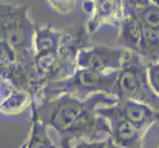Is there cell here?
Segmentation results:
<instances>
[{
    "mask_svg": "<svg viewBox=\"0 0 159 148\" xmlns=\"http://www.w3.org/2000/svg\"><path fill=\"white\" fill-rule=\"evenodd\" d=\"M68 32L60 31L51 25H35L34 33V56L57 52L62 46Z\"/></svg>",
    "mask_w": 159,
    "mask_h": 148,
    "instance_id": "obj_10",
    "label": "cell"
},
{
    "mask_svg": "<svg viewBox=\"0 0 159 148\" xmlns=\"http://www.w3.org/2000/svg\"><path fill=\"white\" fill-rule=\"evenodd\" d=\"M29 5L0 1V42L6 43L23 66L34 65L35 24L28 16Z\"/></svg>",
    "mask_w": 159,
    "mask_h": 148,
    "instance_id": "obj_2",
    "label": "cell"
},
{
    "mask_svg": "<svg viewBox=\"0 0 159 148\" xmlns=\"http://www.w3.org/2000/svg\"><path fill=\"white\" fill-rule=\"evenodd\" d=\"M17 62L16 54L6 43L0 42V74H3Z\"/></svg>",
    "mask_w": 159,
    "mask_h": 148,
    "instance_id": "obj_15",
    "label": "cell"
},
{
    "mask_svg": "<svg viewBox=\"0 0 159 148\" xmlns=\"http://www.w3.org/2000/svg\"><path fill=\"white\" fill-rule=\"evenodd\" d=\"M150 2L157 5V6H159V0H150Z\"/></svg>",
    "mask_w": 159,
    "mask_h": 148,
    "instance_id": "obj_22",
    "label": "cell"
},
{
    "mask_svg": "<svg viewBox=\"0 0 159 148\" xmlns=\"http://www.w3.org/2000/svg\"><path fill=\"white\" fill-rule=\"evenodd\" d=\"M47 2L56 12L61 15L71 13L76 6V0H47Z\"/></svg>",
    "mask_w": 159,
    "mask_h": 148,
    "instance_id": "obj_16",
    "label": "cell"
},
{
    "mask_svg": "<svg viewBox=\"0 0 159 148\" xmlns=\"http://www.w3.org/2000/svg\"><path fill=\"white\" fill-rule=\"evenodd\" d=\"M139 56L146 63L159 60V32L143 27Z\"/></svg>",
    "mask_w": 159,
    "mask_h": 148,
    "instance_id": "obj_13",
    "label": "cell"
},
{
    "mask_svg": "<svg viewBox=\"0 0 159 148\" xmlns=\"http://www.w3.org/2000/svg\"><path fill=\"white\" fill-rule=\"evenodd\" d=\"M146 66L149 84L153 91L159 96V60L155 62L146 63Z\"/></svg>",
    "mask_w": 159,
    "mask_h": 148,
    "instance_id": "obj_17",
    "label": "cell"
},
{
    "mask_svg": "<svg viewBox=\"0 0 159 148\" xmlns=\"http://www.w3.org/2000/svg\"><path fill=\"white\" fill-rule=\"evenodd\" d=\"M108 139L105 140H81L71 148H107Z\"/></svg>",
    "mask_w": 159,
    "mask_h": 148,
    "instance_id": "obj_18",
    "label": "cell"
},
{
    "mask_svg": "<svg viewBox=\"0 0 159 148\" xmlns=\"http://www.w3.org/2000/svg\"><path fill=\"white\" fill-rule=\"evenodd\" d=\"M122 2L125 8H129L135 11L151 3L150 0H122Z\"/></svg>",
    "mask_w": 159,
    "mask_h": 148,
    "instance_id": "obj_20",
    "label": "cell"
},
{
    "mask_svg": "<svg viewBox=\"0 0 159 148\" xmlns=\"http://www.w3.org/2000/svg\"><path fill=\"white\" fill-rule=\"evenodd\" d=\"M34 97L29 92L14 89L9 96L0 104V114L8 117L19 116L26 110L31 109Z\"/></svg>",
    "mask_w": 159,
    "mask_h": 148,
    "instance_id": "obj_11",
    "label": "cell"
},
{
    "mask_svg": "<svg viewBox=\"0 0 159 148\" xmlns=\"http://www.w3.org/2000/svg\"><path fill=\"white\" fill-rule=\"evenodd\" d=\"M117 76L118 71L101 73L89 69L77 68L70 77L46 84L34 100H50L62 94H68L78 99H86L96 93L112 95Z\"/></svg>",
    "mask_w": 159,
    "mask_h": 148,
    "instance_id": "obj_4",
    "label": "cell"
},
{
    "mask_svg": "<svg viewBox=\"0 0 159 148\" xmlns=\"http://www.w3.org/2000/svg\"><path fill=\"white\" fill-rule=\"evenodd\" d=\"M27 145H28V144H27V140H26V141L23 142V143H22V145L20 146V148H27Z\"/></svg>",
    "mask_w": 159,
    "mask_h": 148,
    "instance_id": "obj_23",
    "label": "cell"
},
{
    "mask_svg": "<svg viewBox=\"0 0 159 148\" xmlns=\"http://www.w3.org/2000/svg\"><path fill=\"white\" fill-rule=\"evenodd\" d=\"M124 17L122 0H93L92 12L85 25L89 35L94 34L103 26L118 27Z\"/></svg>",
    "mask_w": 159,
    "mask_h": 148,
    "instance_id": "obj_7",
    "label": "cell"
},
{
    "mask_svg": "<svg viewBox=\"0 0 159 148\" xmlns=\"http://www.w3.org/2000/svg\"><path fill=\"white\" fill-rule=\"evenodd\" d=\"M117 43L125 51L138 53L142 41L143 26L135 10L124 7V17L119 26Z\"/></svg>",
    "mask_w": 159,
    "mask_h": 148,
    "instance_id": "obj_9",
    "label": "cell"
},
{
    "mask_svg": "<svg viewBox=\"0 0 159 148\" xmlns=\"http://www.w3.org/2000/svg\"><path fill=\"white\" fill-rule=\"evenodd\" d=\"M107 148H120V147H118L115 145L113 142L111 141V139L108 138V144H107Z\"/></svg>",
    "mask_w": 159,
    "mask_h": 148,
    "instance_id": "obj_21",
    "label": "cell"
},
{
    "mask_svg": "<svg viewBox=\"0 0 159 148\" xmlns=\"http://www.w3.org/2000/svg\"><path fill=\"white\" fill-rule=\"evenodd\" d=\"M97 114L106 119L109 127V138L120 148H142L146 132L135 128L115 110L114 105L100 107Z\"/></svg>",
    "mask_w": 159,
    "mask_h": 148,
    "instance_id": "obj_6",
    "label": "cell"
},
{
    "mask_svg": "<svg viewBox=\"0 0 159 148\" xmlns=\"http://www.w3.org/2000/svg\"><path fill=\"white\" fill-rule=\"evenodd\" d=\"M114 108L124 119L143 132H147L153 124L159 123V111L145 104L133 100H119Z\"/></svg>",
    "mask_w": 159,
    "mask_h": 148,
    "instance_id": "obj_8",
    "label": "cell"
},
{
    "mask_svg": "<svg viewBox=\"0 0 159 148\" xmlns=\"http://www.w3.org/2000/svg\"><path fill=\"white\" fill-rule=\"evenodd\" d=\"M27 140V148H57V144L52 139L48 129L36 114L32 112L31 130Z\"/></svg>",
    "mask_w": 159,
    "mask_h": 148,
    "instance_id": "obj_12",
    "label": "cell"
},
{
    "mask_svg": "<svg viewBox=\"0 0 159 148\" xmlns=\"http://www.w3.org/2000/svg\"><path fill=\"white\" fill-rule=\"evenodd\" d=\"M112 95L119 100H133L159 111V96L153 91L147 76V66L140 56L129 52L115 82Z\"/></svg>",
    "mask_w": 159,
    "mask_h": 148,
    "instance_id": "obj_3",
    "label": "cell"
},
{
    "mask_svg": "<svg viewBox=\"0 0 159 148\" xmlns=\"http://www.w3.org/2000/svg\"><path fill=\"white\" fill-rule=\"evenodd\" d=\"M129 52L108 46H88L78 52L76 65L80 69H89L101 73L119 71Z\"/></svg>",
    "mask_w": 159,
    "mask_h": 148,
    "instance_id": "obj_5",
    "label": "cell"
},
{
    "mask_svg": "<svg viewBox=\"0 0 159 148\" xmlns=\"http://www.w3.org/2000/svg\"><path fill=\"white\" fill-rule=\"evenodd\" d=\"M136 13L142 26L159 32V6L150 3L136 10Z\"/></svg>",
    "mask_w": 159,
    "mask_h": 148,
    "instance_id": "obj_14",
    "label": "cell"
},
{
    "mask_svg": "<svg viewBox=\"0 0 159 148\" xmlns=\"http://www.w3.org/2000/svg\"><path fill=\"white\" fill-rule=\"evenodd\" d=\"M119 99L107 93H96L86 99L62 94L50 100L33 101L31 111L57 136V148H71L81 140L109 138L106 119L97 114L100 107L115 105Z\"/></svg>",
    "mask_w": 159,
    "mask_h": 148,
    "instance_id": "obj_1",
    "label": "cell"
},
{
    "mask_svg": "<svg viewBox=\"0 0 159 148\" xmlns=\"http://www.w3.org/2000/svg\"><path fill=\"white\" fill-rule=\"evenodd\" d=\"M15 88L10 82L0 74V104L6 99Z\"/></svg>",
    "mask_w": 159,
    "mask_h": 148,
    "instance_id": "obj_19",
    "label": "cell"
}]
</instances>
